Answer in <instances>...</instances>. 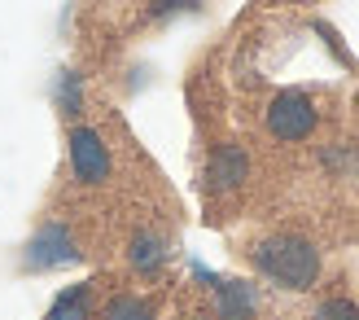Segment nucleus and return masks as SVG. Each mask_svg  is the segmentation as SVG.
<instances>
[{
	"label": "nucleus",
	"instance_id": "f257e3e1",
	"mask_svg": "<svg viewBox=\"0 0 359 320\" xmlns=\"http://www.w3.org/2000/svg\"><path fill=\"white\" fill-rule=\"evenodd\" d=\"M250 259H255V268L272 281V286H280V290H311L316 276H320L316 246L302 241V237H294V233L263 237L255 251H250Z\"/></svg>",
	"mask_w": 359,
	"mask_h": 320
},
{
	"label": "nucleus",
	"instance_id": "f03ea898",
	"mask_svg": "<svg viewBox=\"0 0 359 320\" xmlns=\"http://www.w3.org/2000/svg\"><path fill=\"white\" fill-rule=\"evenodd\" d=\"M311 128H316V105L302 93H285L267 110V132L276 140H302V136H311Z\"/></svg>",
	"mask_w": 359,
	"mask_h": 320
},
{
	"label": "nucleus",
	"instance_id": "7ed1b4c3",
	"mask_svg": "<svg viewBox=\"0 0 359 320\" xmlns=\"http://www.w3.org/2000/svg\"><path fill=\"white\" fill-rule=\"evenodd\" d=\"M70 154H75V171L79 180H105V171H110V154H105L101 136L97 132H75V145H70Z\"/></svg>",
	"mask_w": 359,
	"mask_h": 320
},
{
	"label": "nucleus",
	"instance_id": "20e7f679",
	"mask_svg": "<svg viewBox=\"0 0 359 320\" xmlns=\"http://www.w3.org/2000/svg\"><path fill=\"white\" fill-rule=\"evenodd\" d=\"M206 180H210V189H237L245 180V154L232 149V145L215 149L210 167H206Z\"/></svg>",
	"mask_w": 359,
	"mask_h": 320
},
{
	"label": "nucleus",
	"instance_id": "39448f33",
	"mask_svg": "<svg viewBox=\"0 0 359 320\" xmlns=\"http://www.w3.org/2000/svg\"><path fill=\"white\" fill-rule=\"evenodd\" d=\"M101 320H154V303L140 298V294H118V298L105 303Z\"/></svg>",
	"mask_w": 359,
	"mask_h": 320
},
{
	"label": "nucleus",
	"instance_id": "423d86ee",
	"mask_svg": "<svg viewBox=\"0 0 359 320\" xmlns=\"http://www.w3.org/2000/svg\"><path fill=\"white\" fill-rule=\"evenodd\" d=\"M88 303H93V290L79 286V290H70L57 298V307L48 312V320H88Z\"/></svg>",
	"mask_w": 359,
	"mask_h": 320
},
{
	"label": "nucleus",
	"instance_id": "0eeeda50",
	"mask_svg": "<svg viewBox=\"0 0 359 320\" xmlns=\"http://www.w3.org/2000/svg\"><path fill=\"white\" fill-rule=\"evenodd\" d=\"M311 320H359V307L351 298H329V303H320Z\"/></svg>",
	"mask_w": 359,
	"mask_h": 320
},
{
	"label": "nucleus",
	"instance_id": "6e6552de",
	"mask_svg": "<svg viewBox=\"0 0 359 320\" xmlns=\"http://www.w3.org/2000/svg\"><path fill=\"white\" fill-rule=\"evenodd\" d=\"M197 0H154V18H171V13H184V9H193Z\"/></svg>",
	"mask_w": 359,
	"mask_h": 320
},
{
	"label": "nucleus",
	"instance_id": "1a4fd4ad",
	"mask_svg": "<svg viewBox=\"0 0 359 320\" xmlns=\"http://www.w3.org/2000/svg\"><path fill=\"white\" fill-rule=\"evenodd\" d=\"M180 320H206V316H180Z\"/></svg>",
	"mask_w": 359,
	"mask_h": 320
}]
</instances>
